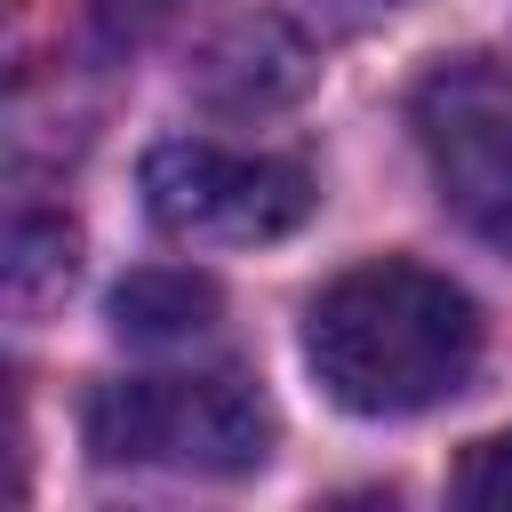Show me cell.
<instances>
[{
	"label": "cell",
	"instance_id": "1",
	"mask_svg": "<svg viewBox=\"0 0 512 512\" xmlns=\"http://www.w3.org/2000/svg\"><path fill=\"white\" fill-rule=\"evenodd\" d=\"M304 360L352 416H416L480 360V304L424 264H360L304 312Z\"/></svg>",
	"mask_w": 512,
	"mask_h": 512
},
{
	"label": "cell",
	"instance_id": "2",
	"mask_svg": "<svg viewBox=\"0 0 512 512\" xmlns=\"http://www.w3.org/2000/svg\"><path fill=\"white\" fill-rule=\"evenodd\" d=\"M88 448L152 472H256L272 456V408L248 376H120L88 400Z\"/></svg>",
	"mask_w": 512,
	"mask_h": 512
},
{
	"label": "cell",
	"instance_id": "3",
	"mask_svg": "<svg viewBox=\"0 0 512 512\" xmlns=\"http://www.w3.org/2000/svg\"><path fill=\"white\" fill-rule=\"evenodd\" d=\"M144 208L160 232H176L192 248H256L312 216V176L272 152L168 136L144 152Z\"/></svg>",
	"mask_w": 512,
	"mask_h": 512
},
{
	"label": "cell",
	"instance_id": "4",
	"mask_svg": "<svg viewBox=\"0 0 512 512\" xmlns=\"http://www.w3.org/2000/svg\"><path fill=\"white\" fill-rule=\"evenodd\" d=\"M416 144L448 200V216L496 248H512V72L488 56L432 64L416 80Z\"/></svg>",
	"mask_w": 512,
	"mask_h": 512
},
{
	"label": "cell",
	"instance_id": "5",
	"mask_svg": "<svg viewBox=\"0 0 512 512\" xmlns=\"http://www.w3.org/2000/svg\"><path fill=\"white\" fill-rule=\"evenodd\" d=\"M216 312H224L216 280H200V272H176V264L128 272V280L112 288V328H120L128 344H184V336L216 328Z\"/></svg>",
	"mask_w": 512,
	"mask_h": 512
},
{
	"label": "cell",
	"instance_id": "6",
	"mask_svg": "<svg viewBox=\"0 0 512 512\" xmlns=\"http://www.w3.org/2000/svg\"><path fill=\"white\" fill-rule=\"evenodd\" d=\"M456 504H496V512L512 504V432L464 448V464H456Z\"/></svg>",
	"mask_w": 512,
	"mask_h": 512
},
{
	"label": "cell",
	"instance_id": "7",
	"mask_svg": "<svg viewBox=\"0 0 512 512\" xmlns=\"http://www.w3.org/2000/svg\"><path fill=\"white\" fill-rule=\"evenodd\" d=\"M168 8H184V0H104V16H112V24H128V32H144V24H160Z\"/></svg>",
	"mask_w": 512,
	"mask_h": 512
}]
</instances>
